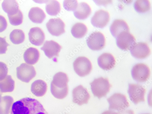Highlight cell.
Instances as JSON below:
<instances>
[{
	"label": "cell",
	"mask_w": 152,
	"mask_h": 114,
	"mask_svg": "<svg viewBox=\"0 0 152 114\" xmlns=\"http://www.w3.org/2000/svg\"><path fill=\"white\" fill-rule=\"evenodd\" d=\"M11 114H49L37 99L25 97L16 101L12 107Z\"/></svg>",
	"instance_id": "cell-1"
},
{
	"label": "cell",
	"mask_w": 152,
	"mask_h": 114,
	"mask_svg": "<svg viewBox=\"0 0 152 114\" xmlns=\"http://www.w3.org/2000/svg\"><path fill=\"white\" fill-rule=\"evenodd\" d=\"M69 81L68 75L64 72H59L54 75L50 85V91L55 98L63 99L66 97L69 92Z\"/></svg>",
	"instance_id": "cell-2"
},
{
	"label": "cell",
	"mask_w": 152,
	"mask_h": 114,
	"mask_svg": "<svg viewBox=\"0 0 152 114\" xmlns=\"http://www.w3.org/2000/svg\"><path fill=\"white\" fill-rule=\"evenodd\" d=\"M90 84L93 94L99 99L105 96L111 87L108 79L102 77L95 79Z\"/></svg>",
	"instance_id": "cell-3"
},
{
	"label": "cell",
	"mask_w": 152,
	"mask_h": 114,
	"mask_svg": "<svg viewBox=\"0 0 152 114\" xmlns=\"http://www.w3.org/2000/svg\"><path fill=\"white\" fill-rule=\"evenodd\" d=\"M110 110L119 111L125 110L129 107V104L125 96L120 93H115L107 99Z\"/></svg>",
	"instance_id": "cell-4"
},
{
	"label": "cell",
	"mask_w": 152,
	"mask_h": 114,
	"mask_svg": "<svg viewBox=\"0 0 152 114\" xmlns=\"http://www.w3.org/2000/svg\"><path fill=\"white\" fill-rule=\"evenodd\" d=\"M73 66L75 72L78 75L83 77L90 74L92 66L90 61L85 57H79L74 61Z\"/></svg>",
	"instance_id": "cell-5"
},
{
	"label": "cell",
	"mask_w": 152,
	"mask_h": 114,
	"mask_svg": "<svg viewBox=\"0 0 152 114\" xmlns=\"http://www.w3.org/2000/svg\"><path fill=\"white\" fill-rule=\"evenodd\" d=\"M116 43L118 47L124 51L131 50L136 43L134 37L128 31L118 35L116 38Z\"/></svg>",
	"instance_id": "cell-6"
},
{
	"label": "cell",
	"mask_w": 152,
	"mask_h": 114,
	"mask_svg": "<svg viewBox=\"0 0 152 114\" xmlns=\"http://www.w3.org/2000/svg\"><path fill=\"white\" fill-rule=\"evenodd\" d=\"M133 79L139 83L146 82L150 77V71L149 67L143 63H138L135 65L132 70Z\"/></svg>",
	"instance_id": "cell-7"
},
{
	"label": "cell",
	"mask_w": 152,
	"mask_h": 114,
	"mask_svg": "<svg viewBox=\"0 0 152 114\" xmlns=\"http://www.w3.org/2000/svg\"><path fill=\"white\" fill-rule=\"evenodd\" d=\"M16 70L18 78L24 83H29L36 74L34 67L26 63H22L17 68Z\"/></svg>",
	"instance_id": "cell-8"
},
{
	"label": "cell",
	"mask_w": 152,
	"mask_h": 114,
	"mask_svg": "<svg viewBox=\"0 0 152 114\" xmlns=\"http://www.w3.org/2000/svg\"><path fill=\"white\" fill-rule=\"evenodd\" d=\"M146 90L138 84H129L128 91L130 98L135 104L145 102Z\"/></svg>",
	"instance_id": "cell-9"
},
{
	"label": "cell",
	"mask_w": 152,
	"mask_h": 114,
	"mask_svg": "<svg viewBox=\"0 0 152 114\" xmlns=\"http://www.w3.org/2000/svg\"><path fill=\"white\" fill-rule=\"evenodd\" d=\"M86 43L88 47L92 50H100L102 49L105 45V38L102 33L95 32L87 38Z\"/></svg>",
	"instance_id": "cell-10"
},
{
	"label": "cell",
	"mask_w": 152,
	"mask_h": 114,
	"mask_svg": "<svg viewBox=\"0 0 152 114\" xmlns=\"http://www.w3.org/2000/svg\"><path fill=\"white\" fill-rule=\"evenodd\" d=\"M72 94L73 102L80 106L87 104L91 97L86 88L81 85L74 88Z\"/></svg>",
	"instance_id": "cell-11"
},
{
	"label": "cell",
	"mask_w": 152,
	"mask_h": 114,
	"mask_svg": "<svg viewBox=\"0 0 152 114\" xmlns=\"http://www.w3.org/2000/svg\"><path fill=\"white\" fill-rule=\"evenodd\" d=\"M48 32L52 35L58 36L65 33V24L60 18L50 19L46 24Z\"/></svg>",
	"instance_id": "cell-12"
},
{
	"label": "cell",
	"mask_w": 152,
	"mask_h": 114,
	"mask_svg": "<svg viewBox=\"0 0 152 114\" xmlns=\"http://www.w3.org/2000/svg\"><path fill=\"white\" fill-rule=\"evenodd\" d=\"M110 15L107 11L100 10L96 12L91 19L93 26L96 28H102L105 27L110 20Z\"/></svg>",
	"instance_id": "cell-13"
},
{
	"label": "cell",
	"mask_w": 152,
	"mask_h": 114,
	"mask_svg": "<svg viewBox=\"0 0 152 114\" xmlns=\"http://www.w3.org/2000/svg\"><path fill=\"white\" fill-rule=\"evenodd\" d=\"M61 49V46L58 43L53 40L46 41L41 48L48 58H53L54 60L58 56Z\"/></svg>",
	"instance_id": "cell-14"
},
{
	"label": "cell",
	"mask_w": 152,
	"mask_h": 114,
	"mask_svg": "<svg viewBox=\"0 0 152 114\" xmlns=\"http://www.w3.org/2000/svg\"><path fill=\"white\" fill-rule=\"evenodd\" d=\"M151 53L148 45L144 42L136 43L131 50L132 56L139 59H143L147 58L150 55Z\"/></svg>",
	"instance_id": "cell-15"
},
{
	"label": "cell",
	"mask_w": 152,
	"mask_h": 114,
	"mask_svg": "<svg viewBox=\"0 0 152 114\" xmlns=\"http://www.w3.org/2000/svg\"><path fill=\"white\" fill-rule=\"evenodd\" d=\"M98 65L101 69L106 70H111L116 65L115 59L113 56L109 53H104L98 58Z\"/></svg>",
	"instance_id": "cell-16"
},
{
	"label": "cell",
	"mask_w": 152,
	"mask_h": 114,
	"mask_svg": "<svg viewBox=\"0 0 152 114\" xmlns=\"http://www.w3.org/2000/svg\"><path fill=\"white\" fill-rule=\"evenodd\" d=\"M28 35L29 41L34 45L40 46L44 42L45 38V34L39 28L36 27L31 28Z\"/></svg>",
	"instance_id": "cell-17"
},
{
	"label": "cell",
	"mask_w": 152,
	"mask_h": 114,
	"mask_svg": "<svg viewBox=\"0 0 152 114\" xmlns=\"http://www.w3.org/2000/svg\"><path fill=\"white\" fill-rule=\"evenodd\" d=\"M110 31L113 37L116 38L121 33L124 32H129V26L124 20L117 19L114 21L110 28Z\"/></svg>",
	"instance_id": "cell-18"
},
{
	"label": "cell",
	"mask_w": 152,
	"mask_h": 114,
	"mask_svg": "<svg viewBox=\"0 0 152 114\" xmlns=\"http://www.w3.org/2000/svg\"><path fill=\"white\" fill-rule=\"evenodd\" d=\"M91 10L90 6L86 3L82 2L80 3L73 13L76 18L80 20H84L87 18L90 15Z\"/></svg>",
	"instance_id": "cell-19"
},
{
	"label": "cell",
	"mask_w": 152,
	"mask_h": 114,
	"mask_svg": "<svg viewBox=\"0 0 152 114\" xmlns=\"http://www.w3.org/2000/svg\"><path fill=\"white\" fill-rule=\"evenodd\" d=\"M47 85L45 82L41 80H37L31 84V91L33 94L37 97H42L46 93Z\"/></svg>",
	"instance_id": "cell-20"
},
{
	"label": "cell",
	"mask_w": 152,
	"mask_h": 114,
	"mask_svg": "<svg viewBox=\"0 0 152 114\" xmlns=\"http://www.w3.org/2000/svg\"><path fill=\"white\" fill-rule=\"evenodd\" d=\"M40 58V53L36 48L31 47L28 49L24 53L23 58L27 64L33 65L36 63Z\"/></svg>",
	"instance_id": "cell-21"
},
{
	"label": "cell",
	"mask_w": 152,
	"mask_h": 114,
	"mask_svg": "<svg viewBox=\"0 0 152 114\" xmlns=\"http://www.w3.org/2000/svg\"><path fill=\"white\" fill-rule=\"evenodd\" d=\"M28 17L33 22L36 23H41L45 18L46 16L41 9L38 7H34L29 11Z\"/></svg>",
	"instance_id": "cell-22"
},
{
	"label": "cell",
	"mask_w": 152,
	"mask_h": 114,
	"mask_svg": "<svg viewBox=\"0 0 152 114\" xmlns=\"http://www.w3.org/2000/svg\"><path fill=\"white\" fill-rule=\"evenodd\" d=\"M3 10L8 16L17 14L19 11L18 4L15 1H4L2 4Z\"/></svg>",
	"instance_id": "cell-23"
},
{
	"label": "cell",
	"mask_w": 152,
	"mask_h": 114,
	"mask_svg": "<svg viewBox=\"0 0 152 114\" xmlns=\"http://www.w3.org/2000/svg\"><path fill=\"white\" fill-rule=\"evenodd\" d=\"M15 82L10 75H7L3 80L0 81V92H11L14 90Z\"/></svg>",
	"instance_id": "cell-24"
},
{
	"label": "cell",
	"mask_w": 152,
	"mask_h": 114,
	"mask_svg": "<svg viewBox=\"0 0 152 114\" xmlns=\"http://www.w3.org/2000/svg\"><path fill=\"white\" fill-rule=\"evenodd\" d=\"M14 101L13 98L10 96L2 97L0 101V114H9Z\"/></svg>",
	"instance_id": "cell-25"
},
{
	"label": "cell",
	"mask_w": 152,
	"mask_h": 114,
	"mask_svg": "<svg viewBox=\"0 0 152 114\" xmlns=\"http://www.w3.org/2000/svg\"><path fill=\"white\" fill-rule=\"evenodd\" d=\"M87 32V28L84 24L81 23L75 24L72 26L71 32L73 36L77 39L84 37Z\"/></svg>",
	"instance_id": "cell-26"
},
{
	"label": "cell",
	"mask_w": 152,
	"mask_h": 114,
	"mask_svg": "<svg viewBox=\"0 0 152 114\" xmlns=\"http://www.w3.org/2000/svg\"><path fill=\"white\" fill-rule=\"evenodd\" d=\"M45 9L48 14L51 16H56L60 12L61 7L59 3L56 1H49L47 2Z\"/></svg>",
	"instance_id": "cell-27"
},
{
	"label": "cell",
	"mask_w": 152,
	"mask_h": 114,
	"mask_svg": "<svg viewBox=\"0 0 152 114\" xmlns=\"http://www.w3.org/2000/svg\"><path fill=\"white\" fill-rule=\"evenodd\" d=\"M10 39L13 44H20L25 40V34L23 31L19 29H15L12 31L10 35Z\"/></svg>",
	"instance_id": "cell-28"
},
{
	"label": "cell",
	"mask_w": 152,
	"mask_h": 114,
	"mask_svg": "<svg viewBox=\"0 0 152 114\" xmlns=\"http://www.w3.org/2000/svg\"><path fill=\"white\" fill-rule=\"evenodd\" d=\"M134 8L139 13H144L150 10V4L148 0H138L135 2Z\"/></svg>",
	"instance_id": "cell-29"
},
{
	"label": "cell",
	"mask_w": 152,
	"mask_h": 114,
	"mask_svg": "<svg viewBox=\"0 0 152 114\" xmlns=\"http://www.w3.org/2000/svg\"><path fill=\"white\" fill-rule=\"evenodd\" d=\"M10 23L13 26H17L21 24L23 22V15L20 10L15 15L8 16Z\"/></svg>",
	"instance_id": "cell-30"
},
{
	"label": "cell",
	"mask_w": 152,
	"mask_h": 114,
	"mask_svg": "<svg viewBox=\"0 0 152 114\" xmlns=\"http://www.w3.org/2000/svg\"><path fill=\"white\" fill-rule=\"evenodd\" d=\"M78 4L77 1H64L63 6L64 9L68 11H74L77 8Z\"/></svg>",
	"instance_id": "cell-31"
},
{
	"label": "cell",
	"mask_w": 152,
	"mask_h": 114,
	"mask_svg": "<svg viewBox=\"0 0 152 114\" xmlns=\"http://www.w3.org/2000/svg\"><path fill=\"white\" fill-rule=\"evenodd\" d=\"M8 68L4 63L0 62V81L4 80L7 75Z\"/></svg>",
	"instance_id": "cell-32"
},
{
	"label": "cell",
	"mask_w": 152,
	"mask_h": 114,
	"mask_svg": "<svg viewBox=\"0 0 152 114\" xmlns=\"http://www.w3.org/2000/svg\"><path fill=\"white\" fill-rule=\"evenodd\" d=\"M10 45L6 42V37H0V54H4L6 53L7 50V47Z\"/></svg>",
	"instance_id": "cell-33"
},
{
	"label": "cell",
	"mask_w": 152,
	"mask_h": 114,
	"mask_svg": "<svg viewBox=\"0 0 152 114\" xmlns=\"http://www.w3.org/2000/svg\"><path fill=\"white\" fill-rule=\"evenodd\" d=\"M7 25V21L5 18L0 15V33L3 32L6 29Z\"/></svg>",
	"instance_id": "cell-34"
},
{
	"label": "cell",
	"mask_w": 152,
	"mask_h": 114,
	"mask_svg": "<svg viewBox=\"0 0 152 114\" xmlns=\"http://www.w3.org/2000/svg\"><path fill=\"white\" fill-rule=\"evenodd\" d=\"M119 114H134L133 111L131 110H123L118 112Z\"/></svg>",
	"instance_id": "cell-35"
},
{
	"label": "cell",
	"mask_w": 152,
	"mask_h": 114,
	"mask_svg": "<svg viewBox=\"0 0 152 114\" xmlns=\"http://www.w3.org/2000/svg\"><path fill=\"white\" fill-rule=\"evenodd\" d=\"M101 114H119L118 113L111 110H107L103 112Z\"/></svg>",
	"instance_id": "cell-36"
},
{
	"label": "cell",
	"mask_w": 152,
	"mask_h": 114,
	"mask_svg": "<svg viewBox=\"0 0 152 114\" xmlns=\"http://www.w3.org/2000/svg\"><path fill=\"white\" fill-rule=\"evenodd\" d=\"M2 97V94L0 93V101L1 100Z\"/></svg>",
	"instance_id": "cell-37"
},
{
	"label": "cell",
	"mask_w": 152,
	"mask_h": 114,
	"mask_svg": "<svg viewBox=\"0 0 152 114\" xmlns=\"http://www.w3.org/2000/svg\"><path fill=\"white\" fill-rule=\"evenodd\" d=\"M148 114V113H145V114Z\"/></svg>",
	"instance_id": "cell-38"
}]
</instances>
